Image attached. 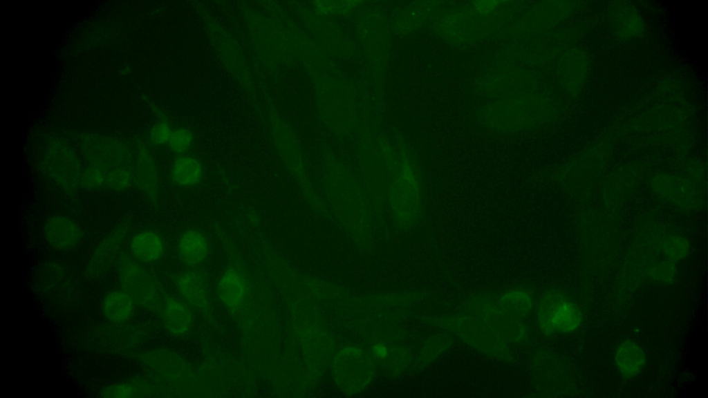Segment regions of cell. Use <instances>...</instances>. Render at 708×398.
<instances>
[{
    "mask_svg": "<svg viewBox=\"0 0 708 398\" xmlns=\"http://www.w3.org/2000/svg\"><path fill=\"white\" fill-rule=\"evenodd\" d=\"M316 185L331 220L359 245L371 244L379 225L354 167L340 160L326 159Z\"/></svg>",
    "mask_w": 708,
    "mask_h": 398,
    "instance_id": "1",
    "label": "cell"
},
{
    "mask_svg": "<svg viewBox=\"0 0 708 398\" xmlns=\"http://www.w3.org/2000/svg\"><path fill=\"white\" fill-rule=\"evenodd\" d=\"M386 211L388 225L402 231L417 227L425 215L422 173L418 163L404 152L388 189Z\"/></svg>",
    "mask_w": 708,
    "mask_h": 398,
    "instance_id": "2",
    "label": "cell"
},
{
    "mask_svg": "<svg viewBox=\"0 0 708 398\" xmlns=\"http://www.w3.org/2000/svg\"><path fill=\"white\" fill-rule=\"evenodd\" d=\"M436 322L444 330L451 332L461 341L484 354L503 361L512 359L508 343L474 316L465 313L443 316Z\"/></svg>",
    "mask_w": 708,
    "mask_h": 398,
    "instance_id": "3",
    "label": "cell"
},
{
    "mask_svg": "<svg viewBox=\"0 0 708 398\" xmlns=\"http://www.w3.org/2000/svg\"><path fill=\"white\" fill-rule=\"evenodd\" d=\"M465 314L477 318L509 343L523 341L527 330L522 320L505 313L496 299L485 294L472 296L465 304Z\"/></svg>",
    "mask_w": 708,
    "mask_h": 398,
    "instance_id": "4",
    "label": "cell"
},
{
    "mask_svg": "<svg viewBox=\"0 0 708 398\" xmlns=\"http://www.w3.org/2000/svg\"><path fill=\"white\" fill-rule=\"evenodd\" d=\"M118 276L123 291L134 303L151 310L160 303V287L153 276L137 260L121 254L118 259Z\"/></svg>",
    "mask_w": 708,
    "mask_h": 398,
    "instance_id": "5",
    "label": "cell"
},
{
    "mask_svg": "<svg viewBox=\"0 0 708 398\" xmlns=\"http://www.w3.org/2000/svg\"><path fill=\"white\" fill-rule=\"evenodd\" d=\"M40 173L67 195H75L81 188L83 168L76 154L60 142L50 145L39 164Z\"/></svg>",
    "mask_w": 708,
    "mask_h": 398,
    "instance_id": "6",
    "label": "cell"
},
{
    "mask_svg": "<svg viewBox=\"0 0 708 398\" xmlns=\"http://www.w3.org/2000/svg\"><path fill=\"white\" fill-rule=\"evenodd\" d=\"M650 187L659 198L681 210L696 211L705 205L702 188L684 176L658 173L652 176Z\"/></svg>",
    "mask_w": 708,
    "mask_h": 398,
    "instance_id": "7",
    "label": "cell"
},
{
    "mask_svg": "<svg viewBox=\"0 0 708 398\" xmlns=\"http://www.w3.org/2000/svg\"><path fill=\"white\" fill-rule=\"evenodd\" d=\"M35 283L39 294L57 304L71 305L78 298L75 276L59 261L50 260L41 265L35 274Z\"/></svg>",
    "mask_w": 708,
    "mask_h": 398,
    "instance_id": "8",
    "label": "cell"
},
{
    "mask_svg": "<svg viewBox=\"0 0 708 398\" xmlns=\"http://www.w3.org/2000/svg\"><path fill=\"white\" fill-rule=\"evenodd\" d=\"M131 226L130 218L126 217L100 240L91 252L84 270L87 279H100L110 271L121 254Z\"/></svg>",
    "mask_w": 708,
    "mask_h": 398,
    "instance_id": "9",
    "label": "cell"
},
{
    "mask_svg": "<svg viewBox=\"0 0 708 398\" xmlns=\"http://www.w3.org/2000/svg\"><path fill=\"white\" fill-rule=\"evenodd\" d=\"M87 344L94 350L114 354H128L136 345V327L123 323L95 325L88 331Z\"/></svg>",
    "mask_w": 708,
    "mask_h": 398,
    "instance_id": "10",
    "label": "cell"
},
{
    "mask_svg": "<svg viewBox=\"0 0 708 398\" xmlns=\"http://www.w3.org/2000/svg\"><path fill=\"white\" fill-rule=\"evenodd\" d=\"M84 144L83 149L90 164L100 166L106 170L115 167H133L129 149L119 141L91 137Z\"/></svg>",
    "mask_w": 708,
    "mask_h": 398,
    "instance_id": "11",
    "label": "cell"
},
{
    "mask_svg": "<svg viewBox=\"0 0 708 398\" xmlns=\"http://www.w3.org/2000/svg\"><path fill=\"white\" fill-rule=\"evenodd\" d=\"M133 184L149 202L157 207L160 199V176L156 160L142 142H138L133 163Z\"/></svg>",
    "mask_w": 708,
    "mask_h": 398,
    "instance_id": "12",
    "label": "cell"
},
{
    "mask_svg": "<svg viewBox=\"0 0 708 398\" xmlns=\"http://www.w3.org/2000/svg\"><path fill=\"white\" fill-rule=\"evenodd\" d=\"M45 242L59 252L70 251L77 246L82 238L79 224L72 218L62 214L48 217L42 225Z\"/></svg>",
    "mask_w": 708,
    "mask_h": 398,
    "instance_id": "13",
    "label": "cell"
},
{
    "mask_svg": "<svg viewBox=\"0 0 708 398\" xmlns=\"http://www.w3.org/2000/svg\"><path fill=\"white\" fill-rule=\"evenodd\" d=\"M205 176V167L201 160L191 154L177 155L169 171L171 182L180 189H192L199 185Z\"/></svg>",
    "mask_w": 708,
    "mask_h": 398,
    "instance_id": "14",
    "label": "cell"
},
{
    "mask_svg": "<svg viewBox=\"0 0 708 398\" xmlns=\"http://www.w3.org/2000/svg\"><path fill=\"white\" fill-rule=\"evenodd\" d=\"M177 252L184 264L190 267L198 266L205 260L209 252L207 236L199 229H186L178 239Z\"/></svg>",
    "mask_w": 708,
    "mask_h": 398,
    "instance_id": "15",
    "label": "cell"
},
{
    "mask_svg": "<svg viewBox=\"0 0 708 398\" xmlns=\"http://www.w3.org/2000/svg\"><path fill=\"white\" fill-rule=\"evenodd\" d=\"M129 247L133 258L145 263L158 260L165 251L162 236L152 229H144L136 233L130 240Z\"/></svg>",
    "mask_w": 708,
    "mask_h": 398,
    "instance_id": "16",
    "label": "cell"
},
{
    "mask_svg": "<svg viewBox=\"0 0 708 398\" xmlns=\"http://www.w3.org/2000/svg\"><path fill=\"white\" fill-rule=\"evenodd\" d=\"M246 292V281L241 270L235 267L227 268L218 283V294L222 303L229 309H236L242 303Z\"/></svg>",
    "mask_w": 708,
    "mask_h": 398,
    "instance_id": "17",
    "label": "cell"
},
{
    "mask_svg": "<svg viewBox=\"0 0 708 398\" xmlns=\"http://www.w3.org/2000/svg\"><path fill=\"white\" fill-rule=\"evenodd\" d=\"M614 359L620 373L624 377L631 379L643 370L646 356L639 344L631 340H625L618 345Z\"/></svg>",
    "mask_w": 708,
    "mask_h": 398,
    "instance_id": "18",
    "label": "cell"
},
{
    "mask_svg": "<svg viewBox=\"0 0 708 398\" xmlns=\"http://www.w3.org/2000/svg\"><path fill=\"white\" fill-rule=\"evenodd\" d=\"M134 301L124 291L109 292L102 299V312L111 323H123L129 319L134 310Z\"/></svg>",
    "mask_w": 708,
    "mask_h": 398,
    "instance_id": "19",
    "label": "cell"
},
{
    "mask_svg": "<svg viewBox=\"0 0 708 398\" xmlns=\"http://www.w3.org/2000/svg\"><path fill=\"white\" fill-rule=\"evenodd\" d=\"M179 291L192 306L203 309L207 305V296L203 275L196 270L182 273L177 281Z\"/></svg>",
    "mask_w": 708,
    "mask_h": 398,
    "instance_id": "20",
    "label": "cell"
},
{
    "mask_svg": "<svg viewBox=\"0 0 708 398\" xmlns=\"http://www.w3.org/2000/svg\"><path fill=\"white\" fill-rule=\"evenodd\" d=\"M163 321L167 330L181 335L191 328L192 316L186 305L175 298H167L163 307Z\"/></svg>",
    "mask_w": 708,
    "mask_h": 398,
    "instance_id": "21",
    "label": "cell"
},
{
    "mask_svg": "<svg viewBox=\"0 0 708 398\" xmlns=\"http://www.w3.org/2000/svg\"><path fill=\"white\" fill-rule=\"evenodd\" d=\"M583 316L574 303L566 298L555 310L551 319L552 334H568L577 330L581 325Z\"/></svg>",
    "mask_w": 708,
    "mask_h": 398,
    "instance_id": "22",
    "label": "cell"
},
{
    "mask_svg": "<svg viewBox=\"0 0 708 398\" xmlns=\"http://www.w3.org/2000/svg\"><path fill=\"white\" fill-rule=\"evenodd\" d=\"M497 301L505 313L522 321L530 313L533 307L531 295L521 289H513L505 292Z\"/></svg>",
    "mask_w": 708,
    "mask_h": 398,
    "instance_id": "23",
    "label": "cell"
},
{
    "mask_svg": "<svg viewBox=\"0 0 708 398\" xmlns=\"http://www.w3.org/2000/svg\"><path fill=\"white\" fill-rule=\"evenodd\" d=\"M566 298L565 294L558 290L547 291L539 301L536 316L538 327L546 335H552L550 323L553 314L558 305Z\"/></svg>",
    "mask_w": 708,
    "mask_h": 398,
    "instance_id": "24",
    "label": "cell"
},
{
    "mask_svg": "<svg viewBox=\"0 0 708 398\" xmlns=\"http://www.w3.org/2000/svg\"><path fill=\"white\" fill-rule=\"evenodd\" d=\"M660 249L666 259L677 262L687 257L690 253L691 245L684 236L672 234L662 238Z\"/></svg>",
    "mask_w": 708,
    "mask_h": 398,
    "instance_id": "25",
    "label": "cell"
},
{
    "mask_svg": "<svg viewBox=\"0 0 708 398\" xmlns=\"http://www.w3.org/2000/svg\"><path fill=\"white\" fill-rule=\"evenodd\" d=\"M633 171H617L607 181L605 194L609 202L621 199L634 182Z\"/></svg>",
    "mask_w": 708,
    "mask_h": 398,
    "instance_id": "26",
    "label": "cell"
},
{
    "mask_svg": "<svg viewBox=\"0 0 708 398\" xmlns=\"http://www.w3.org/2000/svg\"><path fill=\"white\" fill-rule=\"evenodd\" d=\"M194 142L193 131L186 126H178L173 129L167 146L172 153L180 155L187 154Z\"/></svg>",
    "mask_w": 708,
    "mask_h": 398,
    "instance_id": "27",
    "label": "cell"
},
{
    "mask_svg": "<svg viewBox=\"0 0 708 398\" xmlns=\"http://www.w3.org/2000/svg\"><path fill=\"white\" fill-rule=\"evenodd\" d=\"M106 171L100 166L88 164L82 172L81 188L88 191H98L106 188Z\"/></svg>",
    "mask_w": 708,
    "mask_h": 398,
    "instance_id": "28",
    "label": "cell"
},
{
    "mask_svg": "<svg viewBox=\"0 0 708 398\" xmlns=\"http://www.w3.org/2000/svg\"><path fill=\"white\" fill-rule=\"evenodd\" d=\"M133 184L132 168L115 167L107 170L106 188L115 192L127 190Z\"/></svg>",
    "mask_w": 708,
    "mask_h": 398,
    "instance_id": "29",
    "label": "cell"
},
{
    "mask_svg": "<svg viewBox=\"0 0 708 398\" xmlns=\"http://www.w3.org/2000/svg\"><path fill=\"white\" fill-rule=\"evenodd\" d=\"M140 387L137 381L115 383L102 388L99 396L106 398H130L138 395Z\"/></svg>",
    "mask_w": 708,
    "mask_h": 398,
    "instance_id": "30",
    "label": "cell"
},
{
    "mask_svg": "<svg viewBox=\"0 0 708 398\" xmlns=\"http://www.w3.org/2000/svg\"><path fill=\"white\" fill-rule=\"evenodd\" d=\"M676 262L665 259L654 263L649 269V276L652 281L662 284L672 283L676 277Z\"/></svg>",
    "mask_w": 708,
    "mask_h": 398,
    "instance_id": "31",
    "label": "cell"
},
{
    "mask_svg": "<svg viewBox=\"0 0 708 398\" xmlns=\"http://www.w3.org/2000/svg\"><path fill=\"white\" fill-rule=\"evenodd\" d=\"M173 129L165 117H161L150 128L148 133L149 142L155 146L167 145Z\"/></svg>",
    "mask_w": 708,
    "mask_h": 398,
    "instance_id": "32",
    "label": "cell"
},
{
    "mask_svg": "<svg viewBox=\"0 0 708 398\" xmlns=\"http://www.w3.org/2000/svg\"><path fill=\"white\" fill-rule=\"evenodd\" d=\"M684 175L695 184L702 188L707 183V169L701 162H691L685 169Z\"/></svg>",
    "mask_w": 708,
    "mask_h": 398,
    "instance_id": "33",
    "label": "cell"
},
{
    "mask_svg": "<svg viewBox=\"0 0 708 398\" xmlns=\"http://www.w3.org/2000/svg\"><path fill=\"white\" fill-rule=\"evenodd\" d=\"M372 352L377 359H383L387 356L388 349L384 344L378 343L373 346Z\"/></svg>",
    "mask_w": 708,
    "mask_h": 398,
    "instance_id": "34",
    "label": "cell"
},
{
    "mask_svg": "<svg viewBox=\"0 0 708 398\" xmlns=\"http://www.w3.org/2000/svg\"><path fill=\"white\" fill-rule=\"evenodd\" d=\"M247 219L250 225L252 227H259L261 222V218L257 211L254 210H250L247 214Z\"/></svg>",
    "mask_w": 708,
    "mask_h": 398,
    "instance_id": "35",
    "label": "cell"
}]
</instances>
